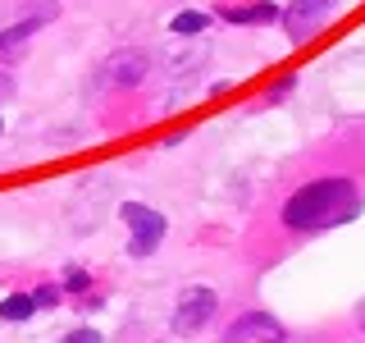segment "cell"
I'll return each instance as SVG.
<instances>
[{"label": "cell", "mask_w": 365, "mask_h": 343, "mask_svg": "<svg viewBox=\"0 0 365 343\" xmlns=\"http://www.w3.org/2000/svg\"><path fill=\"white\" fill-rule=\"evenodd\" d=\"M32 312H37V302H32L28 293H9L5 302H0V316H5V320H28Z\"/></svg>", "instance_id": "obj_10"}, {"label": "cell", "mask_w": 365, "mask_h": 343, "mask_svg": "<svg viewBox=\"0 0 365 343\" xmlns=\"http://www.w3.org/2000/svg\"><path fill=\"white\" fill-rule=\"evenodd\" d=\"M361 329H365V307H361Z\"/></svg>", "instance_id": "obj_13"}, {"label": "cell", "mask_w": 365, "mask_h": 343, "mask_svg": "<svg viewBox=\"0 0 365 343\" xmlns=\"http://www.w3.org/2000/svg\"><path fill=\"white\" fill-rule=\"evenodd\" d=\"M169 28H174L178 37H197V32L210 28V14H201V9H182V14L169 23Z\"/></svg>", "instance_id": "obj_9"}, {"label": "cell", "mask_w": 365, "mask_h": 343, "mask_svg": "<svg viewBox=\"0 0 365 343\" xmlns=\"http://www.w3.org/2000/svg\"><path fill=\"white\" fill-rule=\"evenodd\" d=\"M220 14L228 23H279V9L269 0H251V5H224Z\"/></svg>", "instance_id": "obj_8"}, {"label": "cell", "mask_w": 365, "mask_h": 343, "mask_svg": "<svg viewBox=\"0 0 365 343\" xmlns=\"http://www.w3.org/2000/svg\"><path fill=\"white\" fill-rule=\"evenodd\" d=\"M46 23H51V9H41V14H28L23 23H14L9 32H0V60H14V51L32 37V32H41Z\"/></svg>", "instance_id": "obj_7"}, {"label": "cell", "mask_w": 365, "mask_h": 343, "mask_svg": "<svg viewBox=\"0 0 365 343\" xmlns=\"http://www.w3.org/2000/svg\"><path fill=\"white\" fill-rule=\"evenodd\" d=\"M283 325L265 312H247L242 320H233V325L224 329V343H283Z\"/></svg>", "instance_id": "obj_4"}, {"label": "cell", "mask_w": 365, "mask_h": 343, "mask_svg": "<svg viewBox=\"0 0 365 343\" xmlns=\"http://www.w3.org/2000/svg\"><path fill=\"white\" fill-rule=\"evenodd\" d=\"M146 69H151V60H146L142 51H114L110 60H106V83L133 87V83H142V78H146Z\"/></svg>", "instance_id": "obj_6"}, {"label": "cell", "mask_w": 365, "mask_h": 343, "mask_svg": "<svg viewBox=\"0 0 365 343\" xmlns=\"http://www.w3.org/2000/svg\"><path fill=\"white\" fill-rule=\"evenodd\" d=\"M334 5V0H292L288 9H283V23H288V37L292 41H306L315 32V23L324 19V9Z\"/></svg>", "instance_id": "obj_5"}, {"label": "cell", "mask_w": 365, "mask_h": 343, "mask_svg": "<svg viewBox=\"0 0 365 343\" xmlns=\"http://www.w3.org/2000/svg\"><path fill=\"white\" fill-rule=\"evenodd\" d=\"M119 215H123V224L133 229V243H128V252H133V257H151L155 243L165 238V215L151 211V206H137V202H128Z\"/></svg>", "instance_id": "obj_3"}, {"label": "cell", "mask_w": 365, "mask_h": 343, "mask_svg": "<svg viewBox=\"0 0 365 343\" xmlns=\"http://www.w3.org/2000/svg\"><path fill=\"white\" fill-rule=\"evenodd\" d=\"M215 307H220V297H215L210 289H187L178 297V307H174V334L182 339H192V334H201L205 325H210V316H215Z\"/></svg>", "instance_id": "obj_2"}, {"label": "cell", "mask_w": 365, "mask_h": 343, "mask_svg": "<svg viewBox=\"0 0 365 343\" xmlns=\"http://www.w3.org/2000/svg\"><path fill=\"white\" fill-rule=\"evenodd\" d=\"M68 289L83 293V289H87V274H83V270H68Z\"/></svg>", "instance_id": "obj_12"}, {"label": "cell", "mask_w": 365, "mask_h": 343, "mask_svg": "<svg viewBox=\"0 0 365 343\" xmlns=\"http://www.w3.org/2000/svg\"><path fill=\"white\" fill-rule=\"evenodd\" d=\"M64 343H101V334H96V329H73Z\"/></svg>", "instance_id": "obj_11"}, {"label": "cell", "mask_w": 365, "mask_h": 343, "mask_svg": "<svg viewBox=\"0 0 365 343\" xmlns=\"http://www.w3.org/2000/svg\"><path fill=\"white\" fill-rule=\"evenodd\" d=\"M356 211H361V192L351 179H315L288 197L283 224L297 229V234H319V229H334L342 220H351Z\"/></svg>", "instance_id": "obj_1"}]
</instances>
